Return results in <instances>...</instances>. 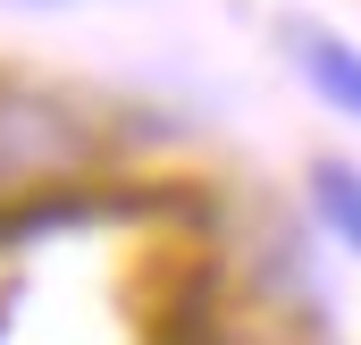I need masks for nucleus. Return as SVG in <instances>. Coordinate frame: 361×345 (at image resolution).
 <instances>
[{"instance_id":"nucleus-1","label":"nucleus","mask_w":361,"mask_h":345,"mask_svg":"<svg viewBox=\"0 0 361 345\" xmlns=\"http://www.w3.org/2000/svg\"><path fill=\"white\" fill-rule=\"evenodd\" d=\"M109 160V127L76 93L42 76H0V202L8 194H68Z\"/></svg>"},{"instance_id":"nucleus-2","label":"nucleus","mask_w":361,"mask_h":345,"mask_svg":"<svg viewBox=\"0 0 361 345\" xmlns=\"http://www.w3.org/2000/svg\"><path fill=\"white\" fill-rule=\"evenodd\" d=\"M286 59H294V76L319 93L345 127H361V51L345 34H328V25H286Z\"/></svg>"},{"instance_id":"nucleus-3","label":"nucleus","mask_w":361,"mask_h":345,"mask_svg":"<svg viewBox=\"0 0 361 345\" xmlns=\"http://www.w3.org/2000/svg\"><path fill=\"white\" fill-rule=\"evenodd\" d=\"M302 219H311L319 245H336L345 261H361V169L353 160L319 152V160L302 169Z\"/></svg>"},{"instance_id":"nucleus-4","label":"nucleus","mask_w":361,"mask_h":345,"mask_svg":"<svg viewBox=\"0 0 361 345\" xmlns=\"http://www.w3.org/2000/svg\"><path fill=\"white\" fill-rule=\"evenodd\" d=\"M8 8H92V0H8Z\"/></svg>"}]
</instances>
